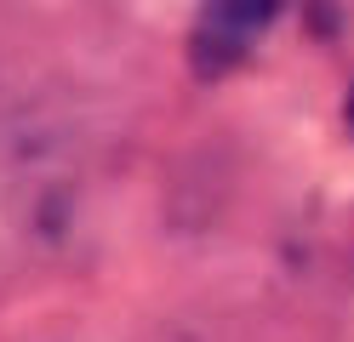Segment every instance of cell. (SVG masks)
Segmentation results:
<instances>
[{
	"label": "cell",
	"mask_w": 354,
	"mask_h": 342,
	"mask_svg": "<svg viewBox=\"0 0 354 342\" xmlns=\"http://www.w3.org/2000/svg\"><path fill=\"white\" fill-rule=\"evenodd\" d=\"M348 120H354V91H348Z\"/></svg>",
	"instance_id": "obj_2"
},
{
	"label": "cell",
	"mask_w": 354,
	"mask_h": 342,
	"mask_svg": "<svg viewBox=\"0 0 354 342\" xmlns=\"http://www.w3.org/2000/svg\"><path fill=\"white\" fill-rule=\"evenodd\" d=\"M280 12L286 0H201V17H194V35H189V63L201 75H223L269 35V23Z\"/></svg>",
	"instance_id": "obj_1"
}]
</instances>
